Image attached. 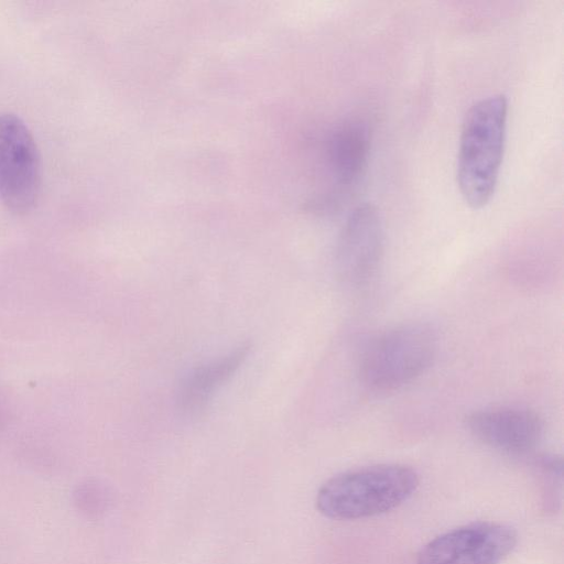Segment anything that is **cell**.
<instances>
[{"label":"cell","instance_id":"6da1fadb","mask_svg":"<svg viewBox=\"0 0 564 564\" xmlns=\"http://www.w3.org/2000/svg\"><path fill=\"white\" fill-rule=\"evenodd\" d=\"M508 101L494 95L466 112L458 145L456 178L464 200L481 208L494 196L503 158Z\"/></svg>","mask_w":564,"mask_h":564},{"label":"cell","instance_id":"7a4b0ae2","mask_svg":"<svg viewBox=\"0 0 564 564\" xmlns=\"http://www.w3.org/2000/svg\"><path fill=\"white\" fill-rule=\"evenodd\" d=\"M420 484L405 465L380 464L340 473L317 491L316 507L327 518L355 520L388 512L406 501Z\"/></svg>","mask_w":564,"mask_h":564},{"label":"cell","instance_id":"3957f363","mask_svg":"<svg viewBox=\"0 0 564 564\" xmlns=\"http://www.w3.org/2000/svg\"><path fill=\"white\" fill-rule=\"evenodd\" d=\"M436 351L437 336L429 325L403 324L368 344L360 358L359 376L370 390L394 391L425 372Z\"/></svg>","mask_w":564,"mask_h":564},{"label":"cell","instance_id":"277c9868","mask_svg":"<svg viewBox=\"0 0 564 564\" xmlns=\"http://www.w3.org/2000/svg\"><path fill=\"white\" fill-rule=\"evenodd\" d=\"M42 182L41 155L26 123L15 113L0 112V200L14 214L36 204Z\"/></svg>","mask_w":564,"mask_h":564},{"label":"cell","instance_id":"5b68a950","mask_svg":"<svg viewBox=\"0 0 564 564\" xmlns=\"http://www.w3.org/2000/svg\"><path fill=\"white\" fill-rule=\"evenodd\" d=\"M517 532L497 522H474L427 542L416 564H499L514 549Z\"/></svg>","mask_w":564,"mask_h":564},{"label":"cell","instance_id":"8992f818","mask_svg":"<svg viewBox=\"0 0 564 564\" xmlns=\"http://www.w3.org/2000/svg\"><path fill=\"white\" fill-rule=\"evenodd\" d=\"M383 245L378 209L371 204L358 205L346 219L337 243L336 265L344 282L354 286L368 283L379 268Z\"/></svg>","mask_w":564,"mask_h":564},{"label":"cell","instance_id":"52a82bcc","mask_svg":"<svg viewBox=\"0 0 564 564\" xmlns=\"http://www.w3.org/2000/svg\"><path fill=\"white\" fill-rule=\"evenodd\" d=\"M470 433L484 444L521 455L540 443L544 424L535 412L520 408H490L474 411L466 417Z\"/></svg>","mask_w":564,"mask_h":564},{"label":"cell","instance_id":"ba28073f","mask_svg":"<svg viewBox=\"0 0 564 564\" xmlns=\"http://www.w3.org/2000/svg\"><path fill=\"white\" fill-rule=\"evenodd\" d=\"M251 346L241 344L229 352L197 365L181 379L176 404L185 414H196L236 375L247 360Z\"/></svg>","mask_w":564,"mask_h":564},{"label":"cell","instance_id":"9c48e42d","mask_svg":"<svg viewBox=\"0 0 564 564\" xmlns=\"http://www.w3.org/2000/svg\"><path fill=\"white\" fill-rule=\"evenodd\" d=\"M371 143L369 123L352 118L341 123L332 134L328 143V159L338 185L350 187L364 174Z\"/></svg>","mask_w":564,"mask_h":564},{"label":"cell","instance_id":"30bf717a","mask_svg":"<svg viewBox=\"0 0 564 564\" xmlns=\"http://www.w3.org/2000/svg\"><path fill=\"white\" fill-rule=\"evenodd\" d=\"M73 502L82 514L95 518L107 508L108 491L102 484L95 480H86L74 489Z\"/></svg>","mask_w":564,"mask_h":564}]
</instances>
